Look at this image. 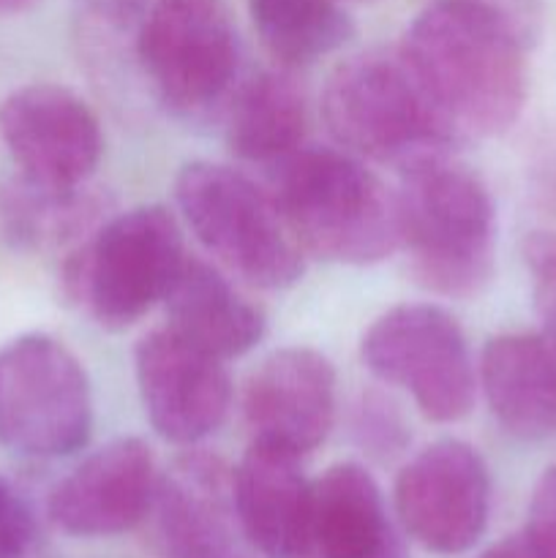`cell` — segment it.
I'll return each mask as SVG.
<instances>
[{
  "label": "cell",
  "mask_w": 556,
  "mask_h": 558,
  "mask_svg": "<svg viewBox=\"0 0 556 558\" xmlns=\"http://www.w3.org/2000/svg\"><path fill=\"white\" fill-rule=\"evenodd\" d=\"M396 512L409 537L431 554L472 548L491 512V477L480 452L458 439L425 447L398 474Z\"/></svg>",
  "instance_id": "30bf717a"
},
{
  "label": "cell",
  "mask_w": 556,
  "mask_h": 558,
  "mask_svg": "<svg viewBox=\"0 0 556 558\" xmlns=\"http://www.w3.org/2000/svg\"><path fill=\"white\" fill-rule=\"evenodd\" d=\"M527 534L545 550V556L556 558V466L545 469L534 485Z\"/></svg>",
  "instance_id": "484cf974"
},
{
  "label": "cell",
  "mask_w": 556,
  "mask_h": 558,
  "mask_svg": "<svg viewBox=\"0 0 556 558\" xmlns=\"http://www.w3.org/2000/svg\"><path fill=\"white\" fill-rule=\"evenodd\" d=\"M278 210L300 248L336 265H376L401 248L398 199L360 158L300 147L276 163Z\"/></svg>",
  "instance_id": "277c9868"
},
{
  "label": "cell",
  "mask_w": 556,
  "mask_h": 558,
  "mask_svg": "<svg viewBox=\"0 0 556 558\" xmlns=\"http://www.w3.org/2000/svg\"><path fill=\"white\" fill-rule=\"evenodd\" d=\"M478 558H548V556H545V550L540 548L527 532H523L491 545V548L485 550V554H480Z\"/></svg>",
  "instance_id": "83f0119b"
},
{
  "label": "cell",
  "mask_w": 556,
  "mask_h": 558,
  "mask_svg": "<svg viewBox=\"0 0 556 558\" xmlns=\"http://www.w3.org/2000/svg\"><path fill=\"white\" fill-rule=\"evenodd\" d=\"M0 136L22 178L55 189L85 185L101 158V125L69 87L36 82L0 104Z\"/></svg>",
  "instance_id": "8fae6325"
},
{
  "label": "cell",
  "mask_w": 556,
  "mask_h": 558,
  "mask_svg": "<svg viewBox=\"0 0 556 558\" xmlns=\"http://www.w3.org/2000/svg\"><path fill=\"white\" fill-rule=\"evenodd\" d=\"M398 232L414 281L442 298H474L494 276L496 210L488 189L452 156L403 169Z\"/></svg>",
  "instance_id": "3957f363"
},
{
  "label": "cell",
  "mask_w": 556,
  "mask_h": 558,
  "mask_svg": "<svg viewBox=\"0 0 556 558\" xmlns=\"http://www.w3.org/2000/svg\"><path fill=\"white\" fill-rule=\"evenodd\" d=\"M183 262L172 213L161 205L134 207L82 240L63 265V289L98 325L123 330L167 298Z\"/></svg>",
  "instance_id": "5b68a950"
},
{
  "label": "cell",
  "mask_w": 556,
  "mask_h": 558,
  "mask_svg": "<svg viewBox=\"0 0 556 558\" xmlns=\"http://www.w3.org/2000/svg\"><path fill=\"white\" fill-rule=\"evenodd\" d=\"M36 0H0V16H9V14H20V11L31 9Z\"/></svg>",
  "instance_id": "f1b7e54d"
},
{
  "label": "cell",
  "mask_w": 556,
  "mask_h": 558,
  "mask_svg": "<svg viewBox=\"0 0 556 558\" xmlns=\"http://www.w3.org/2000/svg\"><path fill=\"white\" fill-rule=\"evenodd\" d=\"M294 558H407L385 496L363 466L338 463L311 483Z\"/></svg>",
  "instance_id": "2e32d148"
},
{
  "label": "cell",
  "mask_w": 556,
  "mask_h": 558,
  "mask_svg": "<svg viewBox=\"0 0 556 558\" xmlns=\"http://www.w3.org/2000/svg\"><path fill=\"white\" fill-rule=\"evenodd\" d=\"M474 3L499 11L529 41L537 44L540 31H543V0H474Z\"/></svg>",
  "instance_id": "4316f807"
},
{
  "label": "cell",
  "mask_w": 556,
  "mask_h": 558,
  "mask_svg": "<svg viewBox=\"0 0 556 558\" xmlns=\"http://www.w3.org/2000/svg\"><path fill=\"white\" fill-rule=\"evenodd\" d=\"M322 114L354 156L401 172L467 145L401 49H368L343 60L327 80Z\"/></svg>",
  "instance_id": "7a4b0ae2"
},
{
  "label": "cell",
  "mask_w": 556,
  "mask_h": 558,
  "mask_svg": "<svg viewBox=\"0 0 556 558\" xmlns=\"http://www.w3.org/2000/svg\"><path fill=\"white\" fill-rule=\"evenodd\" d=\"M136 381L156 434L172 445H196L221 428L232 403L223 360L164 327L136 347Z\"/></svg>",
  "instance_id": "7c38bea8"
},
{
  "label": "cell",
  "mask_w": 556,
  "mask_h": 558,
  "mask_svg": "<svg viewBox=\"0 0 556 558\" xmlns=\"http://www.w3.org/2000/svg\"><path fill=\"white\" fill-rule=\"evenodd\" d=\"M534 44L474 0H431L407 27L401 54L463 140L499 136L529 96Z\"/></svg>",
  "instance_id": "6da1fadb"
},
{
  "label": "cell",
  "mask_w": 556,
  "mask_h": 558,
  "mask_svg": "<svg viewBox=\"0 0 556 558\" xmlns=\"http://www.w3.org/2000/svg\"><path fill=\"white\" fill-rule=\"evenodd\" d=\"M169 330L218 360L251 352L265 336V316L216 267L185 256L164 298Z\"/></svg>",
  "instance_id": "d6986e66"
},
{
  "label": "cell",
  "mask_w": 556,
  "mask_h": 558,
  "mask_svg": "<svg viewBox=\"0 0 556 558\" xmlns=\"http://www.w3.org/2000/svg\"><path fill=\"white\" fill-rule=\"evenodd\" d=\"M158 529L169 558H256L240 521L232 472L207 452L178 458L158 477Z\"/></svg>",
  "instance_id": "9a60e30c"
},
{
  "label": "cell",
  "mask_w": 556,
  "mask_h": 558,
  "mask_svg": "<svg viewBox=\"0 0 556 558\" xmlns=\"http://www.w3.org/2000/svg\"><path fill=\"white\" fill-rule=\"evenodd\" d=\"M33 543V518L22 496L0 477V558H22Z\"/></svg>",
  "instance_id": "d4e9b609"
},
{
  "label": "cell",
  "mask_w": 556,
  "mask_h": 558,
  "mask_svg": "<svg viewBox=\"0 0 556 558\" xmlns=\"http://www.w3.org/2000/svg\"><path fill=\"white\" fill-rule=\"evenodd\" d=\"M251 20L281 69H300L352 38V16L336 0H249Z\"/></svg>",
  "instance_id": "44dd1931"
},
{
  "label": "cell",
  "mask_w": 556,
  "mask_h": 558,
  "mask_svg": "<svg viewBox=\"0 0 556 558\" xmlns=\"http://www.w3.org/2000/svg\"><path fill=\"white\" fill-rule=\"evenodd\" d=\"M93 428L90 381L80 360L49 336L0 349V445L52 461L82 450Z\"/></svg>",
  "instance_id": "52a82bcc"
},
{
  "label": "cell",
  "mask_w": 556,
  "mask_h": 558,
  "mask_svg": "<svg viewBox=\"0 0 556 558\" xmlns=\"http://www.w3.org/2000/svg\"><path fill=\"white\" fill-rule=\"evenodd\" d=\"M232 483L240 521L259 558H294L311 488L300 456L251 441Z\"/></svg>",
  "instance_id": "ac0fdd59"
},
{
  "label": "cell",
  "mask_w": 556,
  "mask_h": 558,
  "mask_svg": "<svg viewBox=\"0 0 556 558\" xmlns=\"http://www.w3.org/2000/svg\"><path fill=\"white\" fill-rule=\"evenodd\" d=\"M360 445L374 456H396L407 447L409 430L403 425L401 412L379 392L363 396L358 407V423H354Z\"/></svg>",
  "instance_id": "cb8c5ba5"
},
{
  "label": "cell",
  "mask_w": 556,
  "mask_h": 558,
  "mask_svg": "<svg viewBox=\"0 0 556 558\" xmlns=\"http://www.w3.org/2000/svg\"><path fill=\"white\" fill-rule=\"evenodd\" d=\"M174 199L200 243L245 283L283 289L300 281L303 248L276 196L243 172L194 161L180 169Z\"/></svg>",
  "instance_id": "8992f818"
},
{
  "label": "cell",
  "mask_w": 556,
  "mask_h": 558,
  "mask_svg": "<svg viewBox=\"0 0 556 558\" xmlns=\"http://www.w3.org/2000/svg\"><path fill=\"white\" fill-rule=\"evenodd\" d=\"M480 387L507 434L527 441L556 436V349L545 336L491 338L480 357Z\"/></svg>",
  "instance_id": "e0dca14e"
},
{
  "label": "cell",
  "mask_w": 556,
  "mask_h": 558,
  "mask_svg": "<svg viewBox=\"0 0 556 558\" xmlns=\"http://www.w3.org/2000/svg\"><path fill=\"white\" fill-rule=\"evenodd\" d=\"M243 414L254 441L309 456L336 420V368L314 349L273 352L249 376Z\"/></svg>",
  "instance_id": "4fadbf2b"
},
{
  "label": "cell",
  "mask_w": 556,
  "mask_h": 558,
  "mask_svg": "<svg viewBox=\"0 0 556 558\" xmlns=\"http://www.w3.org/2000/svg\"><path fill=\"white\" fill-rule=\"evenodd\" d=\"M158 474L142 439H118L93 452L49 496V521L69 537H118L156 501Z\"/></svg>",
  "instance_id": "5bb4252c"
},
{
  "label": "cell",
  "mask_w": 556,
  "mask_h": 558,
  "mask_svg": "<svg viewBox=\"0 0 556 558\" xmlns=\"http://www.w3.org/2000/svg\"><path fill=\"white\" fill-rule=\"evenodd\" d=\"M309 104L292 69L262 71L232 98L227 142L234 156L254 163H281L303 147Z\"/></svg>",
  "instance_id": "ffe728a7"
},
{
  "label": "cell",
  "mask_w": 556,
  "mask_h": 558,
  "mask_svg": "<svg viewBox=\"0 0 556 558\" xmlns=\"http://www.w3.org/2000/svg\"><path fill=\"white\" fill-rule=\"evenodd\" d=\"M136 52L158 98L185 118L227 101L240 71L227 0H156L140 25Z\"/></svg>",
  "instance_id": "ba28073f"
},
{
  "label": "cell",
  "mask_w": 556,
  "mask_h": 558,
  "mask_svg": "<svg viewBox=\"0 0 556 558\" xmlns=\"http://www.w3.org/2000/svg\"><path fill=\"white\" fill-rule=\"evenodd\" d=\"M523 262L532 276L534 308L543 322V336L556 349V234L532 232L523 240Z\"/></svg>",
  "instance_id": "603a6c76"
},
{
  "label": "cell",
  "mask_w": 556,
  "mask_h": 558,
  "mask_svg": "<svg viewBox=\"0 0 556 558\" xmlns=\"http://www.w3.org/2000/svg\"><path fill=\"white\" fill-rule=\"evenodd\" d=\"M104 205L82 185L55 189L22 178L5 194L3 216L11 238L33 248H52L85 238Z\"/></svg>",
  "instance_id": "7402d4cb"
},
{
  "label": "cell",
  "mask_w": 556,
  "mask_h": 558,
  "mask_svg": "<svg viewBox=\"0 0 556 558\" xmlns=\"http://www.w3.org/2000/svg\"><path fill=\"white\" fill-rule=\"evenodd\" d=\"M371 374L412 396L423 417L458 423L474 407L478 374L461 325L439 305H398L363 338Z\"/></svg>",
  "instance_id": "9c48e42d"
}]
</instances>
